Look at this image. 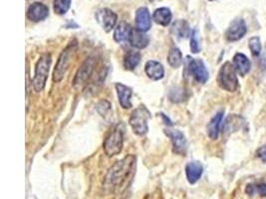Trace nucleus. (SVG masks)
Returning a JSON list of instances; mask_svg holds the SVG:
<instances>
[{"label":"nucleus","instance_id":"obj_1","mask_svg":"<svg viewBox=\"0 0 266 199\" xmlns=\"http://www.w3.org/2000/svg\"><path fill=\"white\" fill-rule=\"evenodd\" d=\"M136 157L131 155L120 162H117L108 172L105 178V186L110 189H119L126 183L130 174L133 172L136 164Z\"/></svg>","mask_w":266,"mask_h":199},{"label":"nucleus","instance_id":"obj_2","mask_svg":"<svg viewBox=\"0 0 266 199\" xmlns=\"http://www.w3.org/2000/svg\"><path fill=\"white\" fill-rule=\"evenodd\" d=\"M77 42L76 41H72L71 43H69L67 45V47L61 52L58 61L56 63L54 72H53V82L55 83H59L63 80V78L65 77L69 66L72 62V59L77 51Z\"/></svg>","mask_w":266,"mask_h":199},{"label":"nucleus","instance_id":"obj_3","mask_svg":"<svg viewBox=\"0 0 266 199\" xmlns=\"http://www.w3.org/2000/svg\"><path fill=\"white\" fill-rule=\"evenodd\" d=\"M51 64H52V57L49 53L42 54L39 57L35 65V73H34V77L32 80V84H33V88L35 92L39 93L44 90L46 82H47V78L49 75Z\"/></svg>","mask_w":266,"mask_h":199},{"label":"nucleus","instance_id":"obj_4","mask_svg":"<svg viewBox=\"0 0 266 199\" xmlns=\"http://www.w3.org/2000/svg\"><path fill=\"white\" fill-rule=\"evenodd\" d=\"M218 86L230 93H234L238 89L240 83L236 76V71L230 62H226L220 69L218 75Z\"/></svg>","mask_w":266,"mask_h":199},{"label":"nucleus","instance_id":"obj_5","mask_svg":"<svg viewBox=\"0 0 266 199\" xmlns=\"http://www.w3.org/2000/svg\"><path fill=\"white\" fill-rule=\"evenodd\" d=\"M150 113L144 105L138 106L131 114L129 124L136 136H144L148 132V120L150 119Z\"/></svg>","mask_w":266,"mask_h":199},{"label":"nucleus","instance_id":"obj_6","mask_svg":"<svg viewBox=\"0 0 266 199\" xmlns=\"http://www.w3.org/2000/svg\"><path fill=\"white\" fill-rule=\"evenodd\" d=\"M124 146V132L121 125H118L106 138L103 144V150L107 157L118 156Z\"/></svg>","mask_w":266,"mask_h":199},{"label":"nucleus","instance_id":"obj_7","mask_svg":"<svg viewBox=\"0 0 266 199\" xmlns=\"http://www.w3.org/2000/svg\"><path fill=\"white\" fill-rule=\"evenodd\" d=\"M186 71L198 84H206L210 78V73L202 59H194L190 56L186 58Z\"/></svg>","mask_w":266,"mask_h":199},{"label":"nucleus","instance_id":"obj_8","mask_svg":"<svg viewBox=\"0 0 266 199\" xmlns=\"http://www.w3.org/2000/svg\"><path fill=\"white\" fill-rule=\"evenodd\" d=\"M95 18L103 30L107 33L115 28L118 20V15L109 8H101L96 11Z\"/></svg>","mask_w":266,"mask_h":199},{"label":"nucleus","instance_id":"obj_9","mask_svg":"<svg viewBox=\"0 0 266 199\" xmlns=\"http://www.w3.org/2000/svg\"><path fill=\"white\" fill-rule=\"evenodd\" d=\"M248 33V26L242 18L234 20L226 31V39L230 42H236L242 39Z\"/></svg>","mask_w":266,"mask_h":199},{"label":"nucleus","instance_id":"obj_10","mask_svg":"<svg viewBox=\"0 0 266 199\" xmlns=\"http://www.w3.org/2000/svg\"><path fill=\"white\" fill-rule=\"evenodd\" d=\"M166 135L170 139L172 144V151L180 156H186L188 152V141L184 135L178 130H164Z\"/></svg>","mask_w":266,"mask_h":199},{"label":"nucleus","instance_id":"obj_11","mask_svg":"<svg viewBox=\"0 0 266 199\" xmlns=\"http://www.w3.org/2000/svg\"><path fill=\"white\" fill-rule=\"evenodd\" d=\"M94 67H95L94 58H92V57L87 58L86 61L82 64V66L78 70V72L76 73V76H75V79L73 82L75 88L80 87L82 85H85L87 80L92 75V73L94 71Z\"/></svg>","mask_w":266,"mask_h":199},{"label":"nucleus","instance_id":"obj_12","mask_svg":"<svg viewBox=\"0 0 266 199\" xmlns=\"http://www.w3.org/2000/svg\"><path fill=\"white\" fill-rule=\"evenodd\" d=\"M26 15L30 21L37 23L45 20L48 17L49 8L41 2H35L28 7Z\"/></svg>","mask_w":266,"mask_h":199},{"label":"nucleus","instance_id":"obj_13","mask_svg":"<svg viewBox=\"0 0 266 199\" xmlns=\"http://www.w3.org/2000/svg\"><path fill=\"white\" fill-rule=\"evenodd\" d=\"M136 28L142 32H148L152 27V16L146 7H140L136 11Z\"/></svg>","mask_w":266,"mask_h":199},{"label":"nucleus","instance_id":"obj_14","mask_svg":"<svg viewBox=\"0 0 266 199\" xmlns=\"http://www.w3.org/2000/svg\"><path fill=\"white\" fill-rule=\"evenodd\" d=\"M115 88L117 91V95H118V99H119V103L121 107L124 110L131 109L133 107V104L131 101L132 96H133L132 89L122 83H117Z\"/></svg>","mask_w":266,"mask_h":199},{"label":"nucleus","instance_id":"obj_15","mask_svg":"<svg viewBox=\"0 0 266 199\" xmlns=\"http://www.w3.org/2000/svg\"><path fill=\"white\" fill-rule=\"evenodd\" d=\"M232 65L238 75L244 77L250 72L252 62L248 57L242 53H236L232 59Z\"/></svg>","mask_w":266,"mask_h":199},{"label":"nucleus","instance_id":"obj_16","mask_svg":"<svg viewBox=\"0 0 266 199\" xmlns=\"http://www.w3.org/2000/svg\"><path fill=\"white\" fill-rule=\"evenodd\" d=\"M144 73L148 79L152 81H160L164 77V66L154 60L148 61L144 65Z\"/></svg>","mask_w":266,"mask_h":199},{"label":"nucleus","instance_id":"obj_17","mask_svg":"<svg viewBox=\"0 0 266 199\" xmlns=\"http://www.w3.org/2000/svg\"><path fill=\"white\" fill-rule=\"evenodd\" d=\"M204 173V168L198 162L188 163L186 167V180L190 185H196L202 178Z\"/></svg>","mask_w":266,"mask_h":199},{"label":"nucleus","instance_id":"obj_18","mask_svg":"<svg viewBox=\"0 0 266 199\" xmlns=\"http://www.w3.org/2000/svg\"><path fill=\"white\" fill-rule=\"evenodd\" d=\"M224 111L218 112V114L214 115V117L210 120V122L208 123V127H206V133L208 136L210 140L216 141L218 139L220 136V126H222V122L224 119Z\"/></svg>","mask_w":266,"mask_h":199},{"label":"nucleus","instance_id":"obj_19","mask_svg":"<svg viewBox=\"0 0 266 199\" xmlns=\"http://www.w3.org/2000/svg\"><path fill=\"white\" fill-rule=\"evenodd\" d=\"M172 13L170 8L168 7H160L156 9L152 13V20L164 27L168 26L172 23Z\"/></svg>","mask_w":266,"mask_h":199},{"label":"nucleus","instance_id":"obj_20","mask_svg":"<svg viewBox=\"0 0 266 199\" xmlns=\"http://www.w3.org/2000/svg\"><path fill=\"white\" fill-rule=\"evenodd\" d=\"M133 31V28L130 24L126 22H121L120 24L117 25L114 31V40L117 43H124V42H129L131 33Z\"/></svg>","mask_w":266,"mask_h":199},{"label":"nucleus","instance_id":"obj_21","mask_svg":"<svg viewBox=\"0 0 266 199\" xmlns=\"http://www.w3.org/2000/svg\"><path fill=\"white\" fill-rule=\"evenodd\" d=\"M144 33L146 32H142L136 28L133 29L129 39V43L132 47L136 49H144L146 47H148L150 43V38Z\"/></svg>","mask_w":266,"mask_h":199},{"label":"nucleus","instance_id":"obj_22","mask_svg":"<svg viewBox=\"0 0 266 199\" xmlns=\"http://www.w3.org/2000/svg\"><path fill=\"white\" fill-rule=\"evenodd\" d=\"M172 33L178 39H184L190 36L192 31L186 20H178L172 25Z\"/></svg>","mask_w":266,"mask_h":199},{"label":"nucleus","instance_id":"obj_23","mask_svg":"<svg viewBox=\"0 0 266 199\" xmlns=\"http://www.w3.org/2000/svg\"><path fill=\"white\" fill-rule=\"evenodd\" d=\"M140 59H142V55L138 51L131 50L127 52L124 57V61H123L124 68L128 71H133L140 64Z\"/></svg>","mask_w":266,"mask_h":199},{"label":"nucleus","instance_id":"obj_24","mask_svg":"<svg viewBox=\"0 0 266 199\" xmlns=\"http://www.w3.org/2000/svg\"><path fill=\"white\" fill-rule=\"evenodd\" d=\"M168 63L174 69H178L182 66V54L178 47H172L170 48V50L168 54Z\"/></svg>","mask_w":266,"mask_h":199},{"label":"nucleus","instance_id":"obj_25","mask_svg":"<svg viewBox=\"0 0 266 199\" xmlns=\"http://www.w3.org/2000/svg\"><path fill=\"white\" fill-rule=\"evenodd\" d=\"M246 194L250 197H266V184L264 183H254L246 186Z\"/></svg>","mask_w":266,"mask_h":199},{"label":"nucleus","instance_id":"obj_26","mask_svg":"<svg viewBox=\"0 0 266 199\" xmlns=\"http://www.w3.org/2000/svg\"><path fill=\"white\" fill-rule=\"evenodd\" d=\"M72 0H54L53 9L54 12L58 15H64L68 12L71 7Z\"/></svg>","mask_w":266,"mask_h":199},{"label":"nucleus","instance_id":"obj_27","mask_svg":"<svg viewBox=\"0 0 266 199\" xmlns=\"http://www.w3.org/2000/svg\"><path fill=\"white\" fill-rule=\"evenodd\" d=\"M248 48L254 57H258L262 53V50L260 38L258 36L252 37L248 41Z\"/></svg>","mask_w":266,"mask_h":199},{"label":"nucleus","instance_id":"obj_28","mask_svg":"<svg viewBox=\"0 0 266 199\" xmlns=\"http://www.w3.org/2000/svg\"><path fill=\"white\" fill-rule=\"evenodd\" d=\"M202 50L200 39H198V30H192L190 34V51L194 54L200 53Z\"/></svg>","mask_w":266,"mask_h":199},{"label":"nucleus","instance_id":"obj_29","mask_svg":"<svg viewBox=\"0 0 266 199\" xmlns=\"http://www.w3.org/2000/svg\"><path fill=\"white\" fill-rule=\"evenodd\" d=\"M256 157L260 158L264 164H266V146L258 149V151L256 152Z\"/></svg>","mask_w":266,"mask_h":199},{"label":"nucleus","instance_id":"obj_30","mask_svg":"<svg viewBox=\"0 0 266 199\" xmlns=\"http://www.w3.org/2000/svg\"><path fill=\"white\" fill-rule=\"evenodd\" d=\"M148 1H150V2H152V1H154V0H148Z\"/></svg>","mask_w":266,"mask_h":199},{"label":"nucleus","instance_id":"obj_31","mask_svg":"<svg viewBox=\"0 0 266 199\" xmlns=\"http://www.w3.org/2000/svg\"><path fill=\"white\" fill-rule=\"evenodd\" d=\"M210 1H216V0H210Z\"/></svg>","mask_w":266,"mask_h":199}]
</instances>
